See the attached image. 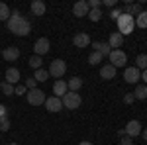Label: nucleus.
Returning <instances> with one entry per match:
<instances>
[{
  "mask_svg": "<svg viewBox=\"0 0 147 145\" xmlns=\"http://www.w3.org/2000/svg\"><path fill=\"white\" fill-rule=\"evenodd\" d=\"M6 26H8V30H10L12 34L20 35V37H26V35L32 32V26H30V22L24 18L22 14H20V10H12V12H10V18H8Z\"/></svg>",
  "mask_w": 147,
  "mask_h": 145,
  "instance_id": "1",
  "label": "nucleus"
},
{
  "mask_svg": "<svg viewBox=\"0 0 147 145\" xmlns=\"http://www.w3.org/2000/svg\"><path fill=\"white\" fill-rule=\"evenodd\" d=\"M118 22V32L122 35H127L134 32V28H136V18H131L129 14H125V12H122V16L116 20Z\"/></svg>",
  "mask_w": 147,
  "mask_h": 145,
  "instance_id": "2",
  "label": "nucleus"
},
{
  "mask_svg": "<svg viewBox=\"0 0 147 145\" xmlns=\"http://www.w3.org/2000/svg\"><path fill=\"white\" fill-rule=\"evenodd\" d=\"M61 102H63V106H65L67 110H77L80 104H82V98H80L79 92H71V90H69L67 94L63 96V100H61Z\"/></svg>",
  "mask_w": 147,
  "mask_h": 145,
  "instance_id": "3",
  "label": "nucleus"
},
{
  "mask_svg": "<svg viewBox=\"0 0 147 145\" xmlns=\"http://www.w3.org/2000/svg\"><path fill=\"white\" fill-rule=\"evenodd\" d=\"M65 73H67V63H65L63 59H55V61H51V65H49V77L61 78Z\"/></svg>",
  "mask_w": 147,
  "mask_h": 145,
  "instance_id": "4",
  "label": "nucleus"
},
{
  "mask_svg": "<svg viewBox=\"0 0 147 145\" xmlns=\"http://www.w3.org/2000/svg\"><path fill=\"white\" fill-rule=\"evenodd\" d=\"M26 98L32 106H41V104H45V92L39 88H32L26 92Z\"/></svg>",
  "mask_w": 147,
  "mask_h": 145,
  "instance_id": "5",
  "label": "nucleus"
},
{
  "mask_svg": "<svg viewBox=\"0 0 147 145\" xmlns=\"http://www.w3.org/2000/svg\"><path fill=\"white\" fill-rule=\"evenodd\" d=\"M125 63H127V55H125L122 49H112V53H110V65L114 67H125Z\"/></svg>",
  "mask_w": 147,
  "mask_h": 145,
  "instance_id": "6",
  "label": "nucleus"
},
{
  "mask_svg": "<svg viewBox=\"0 0 147 145\" xmlns=\"http://www.w3.org/2000/svg\"><path fill=\"white\" fill-rule=\"evenodd\" d=\"M49 49H51V45H49V39H47V37H39V39L34 43V51H35L37 57L49 53Z\"/></svg>",
  "mask_w": 147,
  "mask_h": 145,
  "instance_id": "7",
  "label": "nucleus"
},
{
  "mask_svg": "<svg viewBox=\"0 0 147 145\" xmlns=\"http://www.w3.org/2000/svg\"><path fill=\"white\" fill-rule=\"evenodd\" d=\"M124 78H125V82H129V84H136L137 80L141 78V73H139V69H137V67H125V71H124Z\"/></svg>",
  "mask_w": 147,
  "mask_h": 145,
  "instance_id": "8",
  "label": "nucleus"
},
{
  "mask_svg": "<svg viewBox=\"0 0 147 145\" xmlns=\"http://www.w3.org/2000/svg\"><path fill=\"white\" fill-rule=\"evenodd\" d=\"M43 106H45L47 112H53V114L59 112V110H63V102H61V98H57V96H49Z\"/></svg>",
  "mask_w": 147,
  "mask_h": 145,
  "instance_id": "9",
  "label": "nucleus"
},
{
  "mask_svg": "<svg viewBox=\"0 0 147 145\" xmlns=\"http://www.w3.org/2000/svg\"><path fill=\"white\" fill-rule=\"evenodd\" d=\"M125 135L127 137H136V135L141 134V123L137 122V120H129V122L125 123Z\"/></svg>",
  "mask_w": 147,
  "mask_h": 145,
  "instance_id": "10",
  "label": "nucleus"
},
{
  "mask_svg": "<svg viewBox=\"0 0 147 145\" xmlns=\"http://www.w3.org/2000/svg\"><path fill=\"white\" fill-rule=\"evenodd\" d=\"M88 12H90V8H88V4H86V0H79L75 6H73V14L77 16V18H82V16H88Z\"/></svg>",
  "mask_w": 147,
  "mask_h": 145,
  "instance_id": "11",
  "label": "nucleus"
},
{
  "mask_svg": "<svg viewBox=\"0 0 147 145\" xmlns=\"http://www.w3.org/2000/svg\"><path fill=\"white\" fill-rule=\"evenodd\" d=\"M53 92H55V96H57V98H63V96H65V94L69 92L67 82H65L63 78H57L55 82H53Z\"/></svg>",
  "mask_w": 147,
  "mask_h": 145,
  "instance_id": "12",
  "label": "nucleus"
},
{
  "mask_svg": "<svg viewBox=\"0 0 147 145\" xmlns=\"http://www.w3.org/2000/svg\"><path fill=\"white\" fill-rule=\"evenodd\" d=\"M73 43H75V47H79V49L88 47V45H90V35L88 34H77L73 37Z\"/></svg>",
  "mask_w": 147,
  "mask_h": 145,
  "instance_id": "13",
  "label": "nucleus"
},
{
  "mask_svg": "<svg viewBox=\"0 0 147 145\" xmlns=\"http://www.w3.org/2000/svg\"><path fill=\"white\" fill-rule=\"evenodd\" d=\"M100 77L104 78V80H112V78L116 77V67L110 65V63H106L104 67H100Z\"/></svg>",
  "mask_w": 147,
  "mask_h": 145,
  "instance_id": "14",
  "label": "nucleus"
},
{
  "mask_svg": "<svg viewBox=\"0 0 147 145\" xmlns=\"http://www.w3.org/2000/svg\"><path fill=\"white\" fill-rule=\"evenodd\" d=\"M4 77H6V82L14 86V84H18V80H20V71H18L16 67H10L8 71H6Z\"/></svg>",
  "mask_w": 147,
  "mask_h": 145,
  "instance_id": "15",
  "label": "nucleus"
},
{
  "mask_svg": "<svg viewBox=\"0 0 147 145\" xmlns=\"http://www.w3.org/2000/svg\"><path fill=\"white\" fill-rule=\"evenodd\" d=\"M30 10H32V14H35V16H43L45 10H47V6H45L43 0H34L32 6H30Z\"/></svg>",
  "mask_w": 147,
  "mask_h": 145,
  "instance_id": "16",
  "label": "nucleus"
},
{
  "mask_svg": "<svg viewBox=\"0 0 147 145\" xmlns=\"http://www.w3.org/2000/svg\"><path fill=\"white\" fill-rule=\"evenodd\" d=\"M94 51H98L102 57H110L112 47L108 45V41H106V43H104V41H94Z\"/></svg>",
  "mask_w": 147,
  "mask_h": 145,
  "instance_id": "17",
  "label": "nucleus"
},
{
  "mask_svg": "<svg viewBox=\"0 0 147 145\" xmlns=\"http://www.w3.org/2000/svg\"><path fill=\"white\" fill-rule=\"evenodd\" d=\"M122 43H124V35L120 34V32H114V34H110L108 45H110L112 49H118V47H122Z\"/></svg>",
  "mask_w": 147,
  "mask_h": 145,
  "instance_id": "18",
  "label": "nucleus"
},
{
  "mask_svg": "<svg viewBox=\"0 0 147 145\" xmlns=\"http://www.w3.org/2000/svg\"><path fill=\"white\" fill-rule=\"evenodd\" d=\"M2 57L12 63V61H16V59L20 57V49H18V47H6V49L2 51Z\"/></svg>",
  "mask_w": 147,
  "mask_h": 145,
  "instance_id": "19",
  "label": "nucleus"
},
{
  "mask_svg": "<svg viewBox=\"0 0 147 145\" xmlns=\"http://www.w3.org/2000/svg\"><path fill=\"white\" fill-rule=\"evenodd\" d=\"M67 86H69V90H71V92H79L80 86H82V78L73 77V78H71V80L67 82Z\"/></svg>",
  "mask_w": 147,
  "mask_h": 145,
  "instance_id": "20",
  "label": "nucleus"
},
{
  "mask_svg": "<svg viewBox=\"0 0 147 145\" xmlns=\"http://www.w3.org/2000/svg\"><path fill=\"white\" fill-rule=\"evenodd\" d=\"M134 96H136L137 100H145L147 98V84H137Z\"/></svg>",
  "mask_w": 147,
  "mask_h": 145,
  "instance_id": "21",
  "label": "nucleus"
},
{
  "mask_svg": "<svg viewBox=\"0 0 147 145\" xmlns=\"http://www.w3.org/2000/svg\"><path fill=\"white\" fill-rule=\"evenodd\" d=\"M34 78L37 80V82H43V80L49 78V71H45V69H37L35 75H34Z\"/></svg>",
  "mask_w": 147,
  "mask_h": 145,
  "instance_id": "22",
  "label": "nucleus"
},
{
  "mask_svg": "<svg viewBox=\"0 0 147 145\" xmlns=\"http://www.w3.org/2000/svg\"><path fill=\"white\" fill-rule=\"evenodd\" d=\"M136 67H137V69H141V71H147V55H145V53L137 55V59H136Z\"/></svg>",
  "mask_w": 147,
  "mask_h": 145,
  "instance_id": "23",
  "label": "nucleus"
},
{
  "mask_svg": "<svg viewBox=\"0 0 147 145\" xmlns=\"http://www.w3.org/2000/svg\"><path fill=\"white\" fill-rule=\"evenodd\" d=\"M136 26H139V28H147V10H141V14L136 18Z\"/></svg>",
  "mask_w": 147,
  "mask_h": 145,
  "instance_id": "24",
  "label": "nucleus"
},
{
  "mask_svg": "<svg viewBox=\"0 0 147 145\" xmlns=\"http://www.w3.org/2000/svg\"><path fill=\"white\" fill-rule=\"evenodd\" d=\"M8 18H10V8L4 2H0V20H6L8 22Z\"/></svg>",
  "mask_w": 147,
  "mask_h": 145,
  "instance_id": "25",
  "label": "nucleus"
},
{
  "mask_svg": "<svg viewBox=\"0 0 147 145\" xmlns=\"http://www.w3.org/2000/svg\"><path fill=\"white\" fill-rule=\"evenodd\" d=\"M0 90H2L6 96H12V94H14V86H12V84H8L6 80H4V82H0Z\"/></svg>",
  "mask_w": 147,
  "mask_h": 145,
  "instance_id": "26",
  "label": "nucleus"
},
{
  "mask_svg": "<svg viewBox=\"0 0 147 145\" xmlns=\"http://www.w3.org/2000/svg\"><path fill=\"white\" fill-rule=\"evenodd\" d=\"M30 67L32 69H41V57H37V55H34V57H30Z\"/></svg>",
  "mask_w": 147,
  "mask_h": 145,
  "instance_id": "27",
  "label": "nucleus"
},
{
  "mask_svg": "<svg viewBox=\"0 0 147 145\" xmlns=\"http://www.w3.org/2000/svg\"><path fill=\"white\" fill-rule=\"evenodd\" d=\"M102 59H104V57H102L98 51H94V53H90V57H88V63H90V65H98Z\"/></svg>",
  "mask_w": 147,
  "mask_h": 145,
  "instance_id": "28",
  "label": "nucleus"
},
{
  "mask_svg": "<svg viewBox=\"0 0 147 145\" xmlns=\"http://www.w3.org/2000/svg\"><path fill=\"white\" fill-rule=\"evenodd\" d=\"M10 129V120H8V116H4V118H0V132H8Z\"/></svg>",
  "mask_w": 147,
  "mask_h": 145,
  "instance_id": "29",
  "label": "nucleus"
},
{
  "mask_svg": "<svg viewBox=\"0 0 147 145\" xmlns=\"http://www.w3.org/2000/svg\"><path fill=\"white\" fill-rule=\"evenodd\" d=\"M88 18H90L92 22H98V20L102 18V12H100V8H98V10H90V12H88Z\"/></svg>",
  "mask_w": 147,
  "mask_h": 145,
  "instance_id": "30",
  "label": "nucleus"
},
{
  "mask_svg": "<svg viewBox=\"0 0 147 145\" xmlns=\"http://www.w3.org/2000/svg\"><path fill=\"white\" fill-rule=\"evenodd\" d=\"M35 84H37V80H35L34 77H30L28 80H26V88H30V90H32V88H37Z\"/></svg>",
  "mask_w": 147,
  "mask_h": 145,
  "instance_id": "31",
  "label": "nucleus"
},
{
  "mask_svg": "<svg viewBox=\"0 0 147 145\" xmlns=\"http://www.w3.org/2000/svg\"><path fill=\"white\" fill-rule=\"evenodd\" d=\"M120 16H122V10H120V8H114V10L110 12V18H114V20H118Z\"/></svg>",
  "mask_w": 147,
  "mask_h": 145,
  "instance_id": "32",
  "label": "nucleus"
},
{
  "mask_svg": "<svg viewBox=\"0 0 147 145\" xmlns=\"http://www.w3.org/2000/svg\"><path fill=\"white\" fill-rule=\"evenodd\" d=\"M134 100H136V96H134V94H125V96H124V102H125V104H131Z\"/></svg>",
  "mask_w": 147,
  "mask_h": 145,
  "instance_id": "33",
  "label": "nucleus"
},
{
  "mask_svg": "<svg viewBox=\"0 0 147 145\" xmlns=\"http://www.w3.org/2000/svg\"><path fill=\"white\" fill-rule=\"evenodd\" d=\"M120 145H131V137H122V141H120Z\"/></svg>",
  "mask_w": 147,
  "mask_h": 145,
  "instance_id": "34",
  "label": "nucleus"
},
{
  "mask_svg": "<svg viewBox=\"0 0 147 145\" xmlns=\"http://www.w3.org/2000/svg\"><path fill=\"white\" fill-rule=\"evenodd\" d=\"M102 4L108 6V8H112V6H116V0H102Z\"/></svg>",
  "mask_w": 147,
  "mask_h": 145,
  "instance_id": "35",
  "label": "nucleus"
},
{
  "mask_svg": "<svg viewBox=\"0 0 147 145\" xmlns=\"http://www.w3.org/2000/svg\"><path fill=\"white\" fill-rule=\"evenodd\" d=\"M14 92H16V94H26V86H16Z\"/></svg>",
  "mask_w": 147,
  "mask_h": 145,
  "instance_id": "36",
  "label": "nucleus"
},
{
  "mask_svg": "<svg viewBox=\"0 0 147 145\" xmlns=\"http://www.w3.org/2000/svg\"><path fill=\"white\" fill-rule=\"evenodd\" d=\"M4 116H6V106L0 104V118H4Z\"/></svg>",
  "mask_w": 147,
  "mask_h": 145,
  "instance_id": "37",
  "label": "nucleus"
},
{
  "mask_svg": "<svg viewBox=\"0 0 147 145\" xmlns=\"http://www.w3.org/2000/svg\"><path fill=\"white\" fill-rule=\"evenodd\" d=\"M141 78L145 80V84H147V71H141Z\"/></svg>",
  "mask_w": 147,
  "mask_h": 145,
  "instance_id": "38",
  "label": "nucleus"
},
{
  "mask_svg": "<svg viewBox=\"0 0 147 145\" xmlns=\"http://www.w3.org/2000/svg\"><path fill=\"white\" fill-rule=\"evenodd\" d=\"M141 137H143V139H145V141H147V127H145V129H143V132H141Z\"/></svg>",
  "mask_w": 147,
  "mask_h": 145,
  "instance_id": "39",
  "label": "nucleus"
},
{
  "mask_svg": "<svg viewBox=\"0 0 147 145\" xmlns=\"http://www.w3.org/2000/svg\"><path fill=\"white\" fill-rule=\"evenodd\" d=\"M79 145H92V143H90V141H80Z\"/></svg>",
  "mask_w": 147,
  "mask_h": 145,
  "instance_id": "40",
  "label": "nucleus"
},
{
  "mask_svg": "<svg viewBox=\"0 0 147 145\" xmlns=\"http://www.w3.org/2000/svg\"><path fill=\"white\" fill-rule=\"evenodd\" d=\"M10 145H18V143H16V141H12V143H10Z\"/></svg>",
  "mask_w": 147,
  "mask_h": 145,
  "instance_id": "41",
  "label": "nucleus"
}]
</instances>
